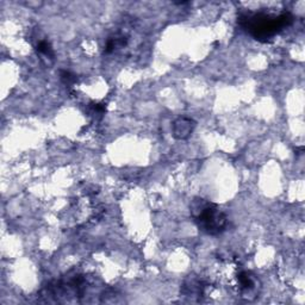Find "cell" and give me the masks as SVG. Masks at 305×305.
I'll return each instance as SVG.
<instances>
[{
	"instance_id": "6",
	"label": "cell",
	"mask_w": 305,
	"mask_h": 305,
	"mask_svg": "<svg viewBox=\"0 0 305 305\" xmlns=\"http://www.w3.org/2000/svg\"><path fill=\"white\" fill-rule=\"evenodd\" d=\"M61 80H62V83H64L65 85H67V86H72V85H74L75 83H77L78 78H77V75L71 73V72L62 71L61 72Z\"/></svg>"
},
{
	"instance_id": "4",
	"label": "cell",
	"mask_w": 305,
	"mask_h": 305,
	"mask_svg": "<svg viewBox=\"0 0 305 305\" xmlns=\"http://www.w3.org/2000/svg\"><path fill=\"white\" fill-rule=\"evenodd\" d=\"M238 284H240L241 291L244 294H250L251 292L255 291L256 286V280L254 279V276L248 272H241L238 274Z\"/></svg>"
},
{
	"instance_id": "1",
	"label": "cell",
	"mask_w": 305,
	"mask_h": 305,
	"mask_svg": "<svg viewBox=\"0 0 305 305\" xmlns=\"http://www.w3.org/2000/svg\"><path fill=\"white\" fill-rule=\"evenodd\" d=\"M293 22L290 12H282L280 15L266 14V12H244L238 17V24L249 34L254 40L259 42H269L288 28Z\"/></svg>"
},
{
	"instance_id": "2",
	"label": "cell",
	"mask_w": 305,
	"mask_h": 305,
	"mask_svg": "<svg viewBox=\"0 0 305 305\" xmlns=\"http://www.w3.org/2000/svg\"><path fill=\"white\" fill-rule=\"evenodd\" d=\"M191 216L200 231L216 236L225 230L228 217L219 207L204 198H194L190 205Z\"/></svg>"
},
{
	"instance_id": "3",
	"label": "cell",
	"mask_w": 305,
	"mask_h": 305,
	"mask_svg": "<svg viewBox=\"0 0 305 305\" xmlns=\"http://www.w3.org/2000/svg\"><path fill=\"white\" fill-rule=\"evenodd\" d=\"M196 128V122L192 118H188L182 116L178 117L172 124V135L177 140H187L193 133Z\"/></svg>"
},
{
	"instance_id": "7",
	"label": "cell",
	"mask_w": 305,
	"mask_h": 305,
	"mask_svg": "<svg viewBox=\"0 0 305 305\" xmlns=\"http://www.w3.org/2000/svg\"><path fill=\"white\" fill-rule=\"evenodd\" d=\"M191 285H192V286H191V288H192V291H191V293L193 294L194 292H196V288H194V284H193V281H191ZM197 292H198V293H199V294L202 293V286H199V284L197 285Z\"/></svg>"
},
{
	"instance_id": "5",
	"label": "cell",
	"mask_w": 305,
	"mask_h": 305,
	"mask_svg": "<svg viewBox=\"0 0 305 305\" xmlns=\"http://www.w3.org/2000/svg\"><path fill=\"white\" fill-rule=\"evenodd\" d=\"M36 49L40 54L45 55V56H47V58H50V59L54 58V52H53L52 46H50V43L48 42V41H46V40L40 41Z\"/></svg>"
}]
</instances>
